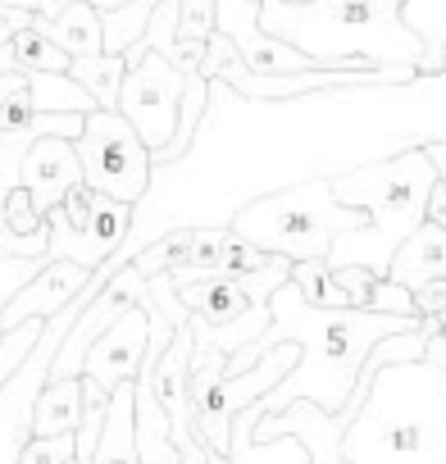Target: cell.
Returning a JSON list of instances; mask_svg holds the SVG:
<instances>
[{
    "mask_svg": "<svg viewBox=\"0 0 446 464\" xmlns=\"http://www.w3.org/2000/svg\"><path fill=\"white\" fill-rule=\"evenodd\" d=\"M10 51H15V69H46V73H69V55L42 33V28H19L10 37Z\"/></svg>",
    "mask_w": 446,
    "mask_h": 464,
    "instance_id": "cell-19",
    "label": "cell"
},
{
    "mask_svg": "<svg viewBox=\"0 0 446 464\" xmlns=\"http://www.w3.org/2000/svg\"><path fill=\"white\" fill-rule=\"evenodd\" d=\"M423 218L446 227V187H441V182H432V191H428V205H423Z\"/></svg>",
    "mask_w": 446,
    "mask_h": 464,
    "instance_id": "cell-29",
    "label": "cell"
},
{
    "mask_svg": "<svg viewBox=\"0 0 446 464\" xmlns=\"http://www.w3.org/2000/svg\"><path fill=\"white\" fill-rule=\"evenodd\" d=\"M387 278L401 283V287H419L428 278H446V227L423 218L410 237L392 251Z\"/></svg>",
    "mask_w": 446,
    "mask_h": 464,
    "instance_id": "cell-11",
    "label": "cell"
},
{
    "mask_svg": "<svg viewBox=\"0 0 446 464\" xmlns=\"http://www.w3.org/2000/svg\"><path fill=\"white\" fill-rule=\"evenodd\" d=\"M33 28H42V33H46L69 60L105 51V46H101V14L87 5V0H73V5H64L55 19L33 14Z\"/></svg>",
    "mask_w": 446,
    "mask_h": 464,
    "instance_id": "cell-14",
    "label": "cell"
},
{
    "mask_svg": "<svg viewBox=\"0 0 446 464\" xmlns=\"http://www.w3.org/2000/svg\"><path fill=\"white\" fill-rule=\"evenodd\" d=\"M260 28L333 69L410 64L419 73L423 46L401 24V0H260Z\"/></svg>",
    "mask_w": 446,
    "mask_h": 464,
    "instance_id": "cell-3",
    "label": "cell"
},
{
    "mask_svg": "<svg viewBox=\"0 0 446 464\" xmlns=\"http://www.w3.org/2000/svg\"><path fill=\"white\" fill-rule=\"evenodd\" d=\"M64 5H73V0H42V10H37V14H42V19H55Z\"/></svg>",
    "mask_w": 446,
    "mask_h": 464,
    "instance_id": "cell-32",
    "label": "cell"
},
{
    "mask_svg": "<svg viewBox=\"0 0 446 464\" xmlns=\"http://www.w3.org/2000/svg\"><path fill=\"white\" fill-rule=\"evenodd\" d=\"M364 209H346L333 200L328 178H305L296 187H283L274 196H260L251 205H242L228 227L242 232L247 242H256L260 251L287 256V260H310V256H328L337 232H355L364 227Z\"/></svg>",
    "mask_w": 446,
    "mask_h": 464,
    "instance_id": "cell-4",
    "label": "cell"
},
{
    "mask_svg": "<svg viewBox=\"0 0 446 464\" xmlns=\"http://www.w3.org/2000/svg\"><path fill=\"white\" fill-rule=\"evenodd\" d=\"M292 287L301 292L305 305H319V310H346V292L333 274V265L324 256H310V260H292Z\"/></svg>",
    "mask_w": 446,
    "mask_h": 464,
    "instance_id": "cell-17",
    "label": "cell"
},
{
    "mask_svg": "<svg viewBox=\"0 0 446 464\" xmlns=\"http://www.w3.org/2000/svg\"><path fill=\"white\" fill-rule=\"evenodd\" d=\"M419 146H423V155H428V164H432L437 182L446 187V141H419Z\"/></svg>",
    "mask_w": 446,
    "mask_h": 464,
    "instance_id": "cell-30",
    "label": "cell"
},
{
    "mask_svg": "<svg viewBox=\"0 0 446 464\" xmlns=\"http://www.w3.org/2000/svg\"><path fill=\"white\" fill-rule=\"evenodd\" d=\"M73 155L82 164V182L101 196H114L123 205H137L150 187V150L137 137V128L119 110H87L82 132L73 137Z\"/></svg>",
    "mask_w": 446,
    "mask_h": 464,
    "instance_id": "cell-5",
    "label": "cell"
},
{
    "mask_svg": "<svg viewBox=\"0 0 446 464\" xmlns=\"http://www.w3.org/2000/svg\"><path fill=\"white\" fill-rule=\"evenodd\" d=\"M82 182V164L73 155V141L69 137H37L28 150H24V164H19V187H28L37 214L46 218V209H55L73 187Z\"/></svg>",
    "mask_w": 446,
    "mask_h": 464,
    "instance_id": "cell-10",
    "label": "cell"
},
{
    "mask_svg": "<svg viewBox=\"0 0 446 464\" xmlns=\"http://www.w3.org/2000/svg\"><path fill=\"white\" fill-rule=\"evenodd\" d=\"M132 441H137V464H182L169 437V414L160 410V401L141 378H132Z\"/></svg>",
    "mask_w": 446,
    "mask_h": 464,
    "instance_id": "cell-13",
    "label": "cell"
},
{
    "mask_svg": "<svg viewBox=\"0 0 446 464\" xmlns=\"http://www.w3.org/2000/svg\"><path fill=\"white\" fill-rule=\"evenodd\" d=\"M69 464H78V459H69Z\"/></svg>",
    "mask_w": 446,
    "mask_h": 464,
    "instance_id": "cell-35",
    "label": "cell"
},
{
    "mask_svg": "<svg viewBox=\"0 0 446 464\" xmlns=\"http://www.w3.org/2000/svg\"><path fill=\"white\" fill-rule=\"evenodd\" d=\"M123 73H128V60L123 55H114V51H96V55H78L73 64H69V78L101 105V110H114V101H119V82H123Z\"/></svg>",
    "mask_w": 446,
    "mask_h": 464,
    "instance_id": "cell-15",
    "label": "cell"
},
{
    "mask_svg": "<svg viewBox=\"0 0 446 464\" xmlns=\"http://www.w3.org/2000/svg\"><path fill=\"white\" fill-rule=\"evenodd\" d=\"M0 214H5V223L19 232V237H33V232H46V218L37 214V205H33V196H28V187H10L5 196H0Z\"/></svg>",
    "mask_w": 446,
    "mask_h": 464,
    "instance_id": "cell-21",
    "label": "cell"
},
{
    "mask_svg": "<svg viewBox=\"0 0 446 464\" xmlns=\"http://www.w3.org/2000/svg\"><path fill=\"white\" fill-rule=\"evenodd\" d=\"M419 319H405V314H378V310H319V305H305L301 292L292 287V278L283 287H274L269 296V328L260 337H251L247 346H238L228 360H223V373H242L251 369L269 346L278 342H296L301 346V360L292 364V373L269 387L260 396V410H283L292 401H315L319 410H342L355 378H360V364L369 355V346L387 333H405L414 328Z\"/></svg>",
    "mask_w": 446,
    "mask_h": 464,
    "instance_id": "cell-1",
    "label": "cell"
},
{
    "mask_svg": "<svg viewBox=\"0 0 446 464\" xmlns=\"http://www.w3.org/2000/svg\"><path fill=\"white\" fill-rule=\"evenodd\" d=\"M401 24L419 37V73H437V51L446 42V0H401Z\"/></svg>",
    "mask_w": 446,
    "mask_h": 464,
    "instance_id": "cell-16",
    "label": "cell"
},
{
    "mask_svg": "<svg viewBox=\"0 0 446 464\" xmlns=\"http://www.w3.org/2000/svg\"><path fill=\"white\" fill-rule=\"evenodd\" d=\"M24 78H28V92H33V105H37V110H78V114L96 110V101H92L69 73L24 69Z\"/></svg>",
    "mask_w": 446,
    "mask_h": 464,
    "instance_id": "cell-18",
    "label": "cell"
},
{
    "mask_svg": "<svg viewBox=\"0 0 446 464\" xmlns=\"http://www.w3.org/2000/svg\"><path fill=\"white\" fill-rule=\"evenodd\" d=\"M364 310L419 319V314H414V292H410V287H401V283H392L387 274H378V278H373V287H369V305H364Z\"/></svg>",
    "mask_w": 446,
    "mask_h": 464,
    "instance_id": "cell-22",
    "label": "cell"
},
{
    "mask_svg": "<svg viewBox=\"0 0 446 464\" xmlns=\"http://www.w3.org/2000/svg\"><path fill=\"white\" fill-rule=\"evenodd\" d=\"M123 60H128V73L119 82L114 110L137 128L146 150H164L173 141V132H178V105H182L187 78H182V69L169 55H160V51H150L141 42H132L123 51Z\"/></svg>",
    "mask_w": 446,
    "mask_h": 464,
    "instance_id": "cell-7",
    "label": "cell"
},
{
    "mask_svg": "<svg viewBox=\"0 0 446 464\" xmlns=\"http://www.w3.org/2000/svg\"><path fill=\"white\" fill-rule=\"evenodd\" d=\"M87 5L96 10V14H114V10H123L128 0H87Z\"/></svg>",
    "mask_w": 446,
    "mask_h": 464,
    "instance_id": "cell-31",
    "label": "cell"
},
{
    "mask_svg": "<svg viewBox=\"0 0 446 464\" xmlns=\"http://www.w3.org/2000/svg\"><path fill=\"white\" fill-rule=\"evenodd\" d=\"M0 10H42V0H0Z\"/></svg>",
    "mask_w": 446,
    "mask_h": 464,
    "instance_id": "cell-33",
    "label": "cell"
},
{
    "mask_svg": "<svg viewBox=\"0 0 446 464\" xmlns=\"http://www.w3.org/2000/svg\"><path fill=\"white\" fill-rule=\"evenodd\" d=\"M42 328H46V319H24L19 328H5V333H0V387H5V382L15 378V369L28 360V351L37 346Z\"/></svg>",
    "mask_w": 446,
    "mask_h": 464,
    "instance_id": "cell-20",
    "label": "cell"
},
{
    "mask_svg": "<svg viewBox=\"0 0 446 464\" xmlns=\"http://www.w3.org/2000/svg\"><path fill=\"white\" fill-rule=\"evenodd\" d=\"M410 292H414V314L419 319H432V314L446 310V278H428V283H419Z\"/></svg>",
    "mask_w": 446,
    "mask_h": 464,
    "instance_id": "cell-28",
    "label": "cell"
},
{
    "mask_svg": "<svg viewBox=\"0 0 446 464\" xmlns=\"http://www.w3.org/2000/svg\"><path fill=\"white\" fill-rule=\"evenodd\" d=\"M73 459V432L60 437H28L19 446V464H69Z\"/></svg>",
    "mask_w": 446,
    "mask_h": 464,
    "instance_id": "cell-23",
    "label": "cell"
},
{
    "mask_svg": "<svg viewBox=\"0 0 446 464\" xmlns=\"http://www.w3.org/2000/svg\"><path fill=\"white\" fill-rule=\"evenodd\" d=\"M132 209L137 205H123L78 182L55 209H46V256H64L78 260L82 269H96L110 251L128 242Z\"/></svg>",
    "mask_w": 446,
    "mask_h": 464,
    "instance_id": "cell-6",
    "label": "cell"
},
{
    "mask_svg": "<svg viewBox=\"0 0 446 464\" xmlns=\"http://www.w3.org/2000/svg\"><path fill=\"white\" fill-rule=\"evenodd\" d=\"M51 256H0V305H5Z\"/></svg>",
    "mask_w": 446,
    "mask_h": 464,
    "instance_id": "cell-25",
    "label": "cell"
},
{
    "mask_svg": "<svg viewBox=\"0 0 446 464\" xmlns=\"http://www.w3.org/2000/svg\"><path fill=\"white\" fill-rule=\"evenodd\" d=\"M337 274V283H342V292H346V310H364L369 305V287H373V269L369 265H337L333 269Z\"/></svg>",
    "mask_w": 446,
    "mask_h": 464,
    "instance_id": "cell-26",
    "label": "cell"
},
{
    "mask_svg": "<svg viewBox=\"0 0 446 464\" xmlns=\"http://www.w3.org/2000/svg\"><path fill=\"white\" fill-rule=\"evenodd\" d=\"M82 419V373L78 378H46L33 396L28 437H60L73 432Z\"/></svg>",
    "mask_w": 446,
    "mask_h": 464,
    "instance_id": "cell-12",
    "label": "cell"
},
{
    "mask_svg": "<svg viewBox=\"0 0 446 464\" xmlns=\"http://www.w3.org/2000/svg\"><path fill=\"white\" fill-rule=\"evenodd\" d=\"M437 73H446V42H441V51H437Z\"/></svg>",
    "mask_w": 446,
    "mask_h": 464,
    "instance_id": "cell-34",
    "label": "cell"
},
{
    "mask_svg": "<svg viewBox=\"0 0 446 464\" xmlns=\"http://www.w3.org/2000/svg\"><path fill=\"white\" fill-rule=\"evenodd\" d=\"M87 278H92V269H82L78 260L51 256L5 305H0V333L19 328L24 319H51V314H60V310L87 287Z\"/></svg>",
    "mask_w": 446,
    "mask_h": 464,
    "instance_id": "cell-9",
    "label": "cell"
},
{
    "mask_svg": "<svg viewBox=\"0 0 446 464\" xmlns=\"http://www.w3.org/2000/svg\"><path fill=\"white\" fill-rule=\"evenodd\" d=\"M214 33V0H178V37L205 42Z\"/></svg>",
    "mask_w": 446,
    "mask_h": 464,
    "instance_id": "cell-24",
    "label": "cell"
},
{
    "mask_svg": "<svg viewBox=\"0 0 446 464\" xmlns=\"http://www.w3.org/2000/svg\"><path fill=\"white\" fill-rule=\"evenodd\" d=\"M150 305V301H146ZM146 305H132L123 310L82 355V373L92 382H101L105 392H114L119 382H132L137 369H141V355H146V337H150V319H146Z\"/></svg>",
    "mask_w": 446,
    "mask_h": 464,
    "instance_id": "cell-8",
    "label": "cell"
},
{
    "mask_svg": "<svg viewBox=\"0 0 446 464\" xmlns=\"http://www.w3.org/2000/svg\"><path fill=\"white\" fill-rule=\"evenodd\" d=\"M0 256H46V232L19 237V232L5 223V214H0Z\"/></svg>",
    "mask_w": 446,
    "mask_h": 464,
    "instance_id": "cell-27",
    "label": "cell"
},
{
    "mask_svg": "<svg viewBox=\"0 0 446 464\" xmlns=\"http://www.w3.org/2000/svg\"><path fill=\"white\" fill-rule=\"evenodd\" d=\"M346 464H446V337L419 360L383 364L342 432Z\"/></svg>",
    "mask_w": 446,
    "mask_h": 464,
    "instance_id": "cell-2",
    "label": "cell"
}]
</instances>
